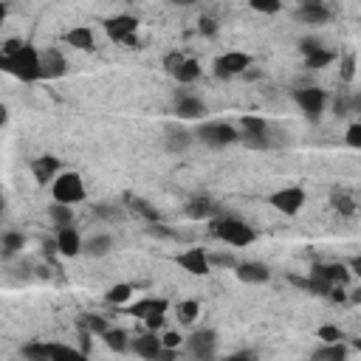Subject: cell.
<instances>
[{
  "instance_id": "obj_1",
  "label": "cell",
  "mask_w": 361,
  "mask_h": 361,
  "mask_svg": "<svg viewBox=\"0 0 361 361\" xmlns=\"http://www.w3.org/2000/svg\"><path fill=\"white\" fill-rule=\"evenodd\" d=\"M0 68L6 71V74L17 77L20 82H37L42 79V54L32 42H26L20 54L14 57H0Z\"/></svg>"
},
{
  "instance_id": "obj_2",
  "label": "cell",
  "mask_w": 361,
  "mask_h": 361,
  "mask_svg": "<svg viewBox=\"0 0 361 361\" xmlns=\"http://www.w3.org/2000/svg\"><path fill=\"white\" fill-rule=\"evenodd\" d=\"M209 229L218 240H223V243H229V246H237V249L251 246L257 240L254 229L249 223H243L240 218H214V221H209Z\"/></svg>"
},
{
  "instance_id": "obj_3",
  "label": "cell",
  "mask_w": 361,
  "mask_h": 361,
  "mask_svg": "<svg viewBox=\"0 0 361 361\" xmlns=\"http://www.w3.org/2000/svg\"><path fill=\"white\" fill-rule=\"evenodd\" d=\"M51 195L57 203H65V206H74V203H82L85 201V181L79 173H60L57 181L51 184Z\"/></svg>"
},
{
  "instance_id": "obj_4",
  "label": "cell",
  "mask_w": 361,
  "mask_h": 361,
  "mask_svg": "<svg viewBox=\"0 0 361 361\" xmlns=\"http://www.w3.org/2000/svg\"><path fill=\"white\" fill-rule=\"evenodd\" d=\"M195 136L206 144V147H226V144L240 141V133L226 122H206V125L198 127Z\"/></svg>"
},
{
  "instance_id": "obj_5",
  "label": "cell",
  "mask_w": 361,
  "mask_h": 361,
  "mask_svg": "<svg viewBox=\"0 0 361 361\" xmlns=\"http://www.w3.org/2000/svg\"><path fill=\"white\" fill-rule=\"evenodd\" d=\"M186 350L198 361H214V353H218V333L209 330V327L195 330L186 339Z\"/></svg>"
},
{
  "instance_id": "obj_6",
  "label": "cell",
  "mask_w": 361,
  "mask_h": 361,
  "mask_svg": "<svg viewBox=\"0 0 361 361\" xmlns=\"http://www.w3.org/2000/svg\"><path fill=\"white\" fill-rule=\"evenodd\" d=\"M251 68V57L243 54V51H226L214 60V77L218 79H232V77H240L246 74Z\"/></svg>"
},
{
  "instance_id": "obj_7",
  "label": "cell",
  "mask_w": 361,
  "mask_h": 361,
  "mask_svg": "<svg viewBox=\"0 0 361 361\" xmlns=\"http://www.w3.org/2000/svg\"><path fill=\"white\" fill-rule=\"evenodd\" d=\"M294 102L299 105V110L316 122V119L325 113V105H327V96L322 88H302V90H294Z\"/></svg>"
},
{
  "instance_id": "obj_8",
  "label": "cell",
  "mask_w": 361,
  "mask_h": 361,
  "mask_svg": "<svg viewBox=\"0 0 361 361\" xmlns=\"http://www.w3.org/2000/svg\"><path fill=\"white\" fill-rule=\"evenodd\" d=\"M305 189L302 186H282L277 192H271V206L282 214H299L305 206Z\"/></svg>"
},
{
  "instance_id": "obj_9",
  "label": "cell",
  "mask_w": 361,
  "mask_h": 361,
  "mask_svg": "<svg viewBox=\"0 0 361 361\" xmlns=\"http://www.w3.org/2000/svg\"><path fill=\"white\" fill-rule=\"evenodd\" d=\"M350 266L347 262H316L314 269H310V277L314 279H322L327 285H347L350 282Z\"/></svg>"
},
{
  "instance_id": "obj_10",
  "label": "cell",
  "mask_w": 361,
  "mask_h": 361,
  "mask_svg": "<svg viewBox=\"0 0 361 361\" xmlns=\"http://www.w3.org/2000/svg\"><path fill=\"white\" fill-rule=\"evenodd\" d=\"M175 262L186 271V274H192V277H206L209 274V254L203 251V249H186V251H181L178 257H175Z\"/></svg>"
},
{
  "instance_id": "obj_11",
  "label": "cell",
  "mask_w": 361,
  "mask_h": 361,
  "mask_svg": "<svg viewBox=\"0 0 361 361\" xmlns=\"http://www.w3.org/2000/svg\"><path fill=\"white\" fill-rule=\"evenodd\" d=\"M105 32L113 42H125L127 37L138 34V20L133 14H116V17L105 20Z\"/></svg>"
},
{
  "instance_id": "obj_12",
  "label": "cell",
  "mask_w": 361,
  "mask_h": 361,
  "mask_svg": "<svg viewBox=\"0 0 361 361\" xmlns=\"http://www.w3.org/2000/svg\"><path fill=\"white\" fill-rule=\"evenodd\" d=\"M209 113L206 102L192 93H175V116L178 119H203Z\"/></svg>"
},
{
  "instance_id": "obj_13",
  "label": "cell",
  "mask_w": 361,
  "mask_h": 361,
  "mask_svg": "<svg viewBox=\"0 0 361 361\" xmlns=\"http://www.w3.org/2000/svg\"><path fill=\"white\" fill-rule=\"evenodd\" d=\"M130 350H133L138 358H144V361H158V356H161V350H164L161 336H158V333H144V336H136L133 345H130Z\"/></svg>"
},
{
  "instance_id": "obj_14",
  "label": "cell",
  "mask_w": 361,
  "mask_h": 361,
  "mask_svg": "<svg viewBox=\"0 0 361 361\" xmlns=\"http://www.w3.org/2000/svg\"><path fill=\"white\" fill-rule=\"evenodd\" d=\"M297 20L305 23V26H325L330 20V9L325 3H319V0H308V3H302L297 9Z\"/></svg>"
},
{
  "instance_id": "obj_15",
  "label": "cell",
  "mask_w": 361,
  "mask_h": 361,
  "mask_svg": "<svg viewBox=\"0 0 361 361\" xmlns=\"http://www.w3.org/2000/svg\"><path fill=\"white\" fill-rule=\"evenodd\" d=\"M184 212H186V218H192V221H214L218 203H214L212 198H206V195H198V198H189L186 201Z\"/></svg>"
},
{
  "instance_id": "obj_16",
  "label": "cell",
  "mask_w": 361,
  "mask_h": 361,
  "mask_svg": "<svg viewBox=\"0 0 361 361\" xmlns=\"http://www.w3.org/2000/svg\"><path fill=\"white\" fill-rule=\"evenodd\" d=\"M57 173H60V158L54 155H40L32 161V175L37 184H48V181H57Z\"/></svg>"
},
{
  "instance_id": "obj_17",
  "label": "cell",
  "mask_w": 361,
  "mask_h": 361,
  "mask_svg": "<svg viewBox=\"0 0 361 361\" xmlns=\"http://www.w3.org/2000/svg\"><path fill=\"white\" fill-rule=\"evenodd\" d=\"M234 274H237L240 282H249V285H262L271 277L269 266H262V262H240V266L234 269Z\"/></svg>"
},
{
  "instance_id": "obj_18",
  "label": "cell",
  "mask_w": 361,
  "mask_h": 361,
  "mask_svg": "<svg viewBox=\"0 0 361 361\" xmlns=\"http://www.w3.org/2000/svg\"><path fill=\"white\" fill-rule=\"evenodd\" d=\"M57 251L62 257H77L82 251V237L74 226H68V229H57Z\"/></svg>"
},
{
  "instance_id": "obj_19",
  "label": "cell",
  "mask_w": 361,
  "mask_h": 361,
  "mask_svg": "<svg viewBox=\"0 0 361 361\" xmlns=\"http://www.w3.org/2000/svg\"><path fill=\"white\" fill-rule=\"evenodd\" d=\"M65 71H68L65 57L57 48H48L42 54V79H60V77H65Z\"/></svg>"
},
{
  "instance_id": "obj_20",
  "label": "cell",
  "mask_w": 361,
  "mask_h": 361,
  "mask_svg": "<svg viewBox=\"0 0 361 361\" xmlns=\"http://www.w3.org/2000/svg\"><path fill=\"white\" fill-rule=\"evenodd\" d=\"M65 42L71 48H77V51H93L96 48V37L88 26H77V29H68L65 32Z\"/></svg>"
},
{
  "instance_id": "obj_21",
  "label": "cell",
  "mask_w": 361,
  "mask_h": 361,
  "mask_svg": "<svg viewBox=\"0 0 361 361\" xmlns=\"http://www.w3.org/2000/svg\"><path fill=\"white\" fill-rule=\"evenodd\" d=\"M164 144H166V150L170 153H184L189 144H192V133L184 130V127H166V136H164Z\"/></svg>"
},
{
  "instance_id": "obj_22",
  "label": "cell",
  "mask_w": 361,
  "mask_h": 361,
  "mask_svg": "<svg viewBox=\"0 0 361 361\" xmlns=\"http://www.w3.org/2000/svg\"><path fill=\"white\" fill-rule=\"evenodd\" d=\"M153 314H166V299H138L130 308V316L136 319H147Z\"/></svg>"
},
{
  "instance_id": "obj_23",
  "label": "cell",
  "mask_w": 361,
  "mask_h": 361,
  "mask_svg": "<svg viewBox=\"0 0 361 361\" xmlns=\"http://www.w3.org/2000/svg\"><path fill=\"white\" fill-rule=\"evenodd\" d=\"M48 350H51V361H90L79 347H68L60 342H48Z\"/></svg>"
},
{
  "instance_id": "obj_24",
  "label": "cell",
  "mask_w": 361,
  "mask_h": 361,
  "mask_svg": "<svg viewBox=\"0 0 361 361\" xmlns=\"http://www.w3.org/2000/svg\"><path fill=\"white\" fill-rule=\"evenodd\" d=\"M85 251L90 257H108L113 251V237L110 234H93L85 243Z\"/></svg>"
},
{
  "instance_id": "obj_25",
  "label": "cell",
  "mask_w": 361,
  "mask_h": 361,
  "mask_svg": "<svg viewBox=\"0 0 361 361\" xmlns=\"http://www.w3.org/2000/svg\"><path fill=\"white\" fill-rule=\"evenodd\" d=\"M105 345H108V350H113V353H125V350H130V336L125 333V330H119V327H110L105 336Z\"/></svg>"
},
{
  "instance_id": "obj_26",
  "label": "cell",
  "mask_w": 361,
  "mask_h": 361,
  "mask_svg": "<svg viewBox=\"0 0 361 361\" xmlns=\"http://www.w3.org/2000/svg\"><path fill=\"white\" fill-rule=\"evenodd\" d=\"M130 209H133V214L144 218L150 226H153V223H161V214H158V209H155L150 201H144V198H133V201H130Z\"/></svg>"
},
{
  "instance_id": "obj_27",
  "label": "cell",
  "mask_w": 361,
  "mask_h": 361,
  "mask_svg": "<svg viewBox=\"0 0 361 361\" xmlns=\"http://www.w3.org/2000/svg\"><path fill=\"white\" fill-rule=\"evenodd\" d=\"M48 218L54 221L57 229H68L71 223H74V209L65 206V203H51L48 206Z\"/></svg>"
},
{
  "instance_id": "obj_28",
  "label": "cell",
  "mask_w": 361,
  "mask_h": 361,
  "mask_svg": "<svg viewBox=\"0 0 361 361\" xmlns=\"http://www.w3.org/2000/svg\"><path fill=\"white\" fill-rule=\"evenodd\" d=\"M181 85H192V82H195L198 77H201V65H198V60H192V57H186V62L175 71V74H173Z\"/></svg>"
},
{
  "instance_id": "obj_29",
  "label": "cell",
  "mask_w": 361,
  "mask_h": 361,
  "mask_svg": "<svg viewBox=\"0 0 361 361\" xmlns=\"http://www.w3.org/2000/svg\"><path fill=\"white\" fill-rule=\"evenodd\" d=\"M130 297H133V285L119 282V285H110L108 288L105 302H110V305H125V302H130Z\"/></svg>"
},
{
  "instance_id": "obj_30",
  "label": "cell",
  "mask_w": 361,
  "mask_h": 361,
  "mask_svg": "<svg viewBox=\"0 0 361 361\" xmlns=\"http://www.w3.org/2000/svg\"><path fill=\"white\" fill-rule=\"evenodd\" d=\"M23 358H26V361H51L48 342H29V345H23Z\"/></svg>"
},
{
  "instance_id": "obj_31",
  "label": "cell",
  "mask_w": 361,
  "mask_h": 361,
  "mask_svg": "<svg viewBox=\"0 0 361 361\" xmlns=\"http://www.w3.org/2000/svg\"><path fill=\"white\" fill-rule=\"evenodd\" d=\"M356 68H358V57L353 51H345L339 57V79L342 82H353L356 79Z\"/></svg>"
},
{
  "instance_id": "obj_32",
  "label": "cell",
  "mask_w": 361,
  "mask_h": 361,
  "mask_svg": "<svg viewBox=\"0 0 361 361\" xmlns=\"http://www.w3.org/2000/svg\"><path fill=\"white\" fill-rule=\"evenodd\" d=\"M314 361H347V347L339 345H325L322 350L314 353Z\"/></svg>"
},
{
  "instance_id": "obj_33",
  "label": "cell",
  "mask_w": 361,
  "mask_h": 361,
  "mask_svg": "<svg viewBox=\"0 0 361 361\" xmlns=\"http://www.w3.org/2000/svg\"><path fill=\"white\" fill-rule=\"evenodd\" d=\"M240 127H243V136H269L266 119H260V116H243Z\"/></svg>"
},
{
  "instance_id": "obj_34",
  "label": "cell",
  "mask_w": 361,
  "mask_h": 361,
  "mask_svg": "<svg viewBox=\"0 0 361 361\" xmlns=\"http://www.w3.org/2000/svg\"><path fill=\"white\" fill-rule=\"evenodd\" d=\"M23 246H26V234H23V232H6L3 234V254L6 257L23 251Z\"/></svg>"
},
{
  "instance_id": "obj_35",
  "label": "cell",
  "mask_w": 361,
  "mask_h": 361,
  "mask_svg": "<svg viewBox=\"0 0 361 361\" xmlns=\"http://www.w3.org/2000/svg\"><path fill=\"white\" fill-rule=\"evenodd\" d=\"M82 330H88V333H93V336H105V333L110 330V325H108L105 316L88 314V316H82Z\"/></svg>"
},
{
  "instance_id": "obj_36",
  "label": "cell",
  "mask_w": 361,
  "mask_h": 361,
  "mask_svg": "<svg viewBox=\"0 0 361 361\" xmlns=\"http://www.w3.org/2000/svg\"><path fill=\"white\" fill-rule=\"evenodd\" d=\"M198 310H201V305L195 299H184L178 305V319H181V325H192V322H195L198 319Z\"/></svg>"
},
{
  "instance_id": "obj_37",
  "label": "cell",
  "mask_w": 361,
  "mask_h": 361,
  "mask_svg": "<svg viewBox=\"0 0 361 361\" xmlns=\"http://www.w3.org/2000/svg\"><path fill=\"white\" fill-rule=\"evenodd\" d=\"M316 339H322L325 345H339L345 339V333H342V327H336V325H322L316 330Z\"/></svg>"
},
{
  "instance_id": "obj_38",
  "label": "cell",
  "mask_w": 361,
  "mask_h": 361,
  "mask_svg": "<svg viewBox=\"0 0 361 361\" xmlns=\"http://www.w3.org/2000/svg\"><path fill=\"white\" fill-rule=\"evenodd\" d=\"M333 60H336V54H333V51H327V48H322L319 54L308 57V60H305V65H308L310 71H322V68H327V65H330Z\"/></svg>"
},
{
  "instance_id": "obj_39",
  "label": "cell",
  "mask_w": 361,
  "mask_h": 361,
  "mask_svg": "<svg viewBox=\"0 0 361 361\" xmlns=\"http://www.w3.org/2000/svg\"><path fill=\"white\" fill-rule=\"evenodd\" d=\"M333 209L339 214H345V218H350V214L356 212V203H353L350 195H333Z\"/></svg>"
},
{
  "instance_id": "obj_40",
  "label": "cell",
  "mask_w": 361,
  "mask_h": 361,
  "mask_svg": "<svg viewBox=\"0 0 361 361\" xmlns=\"http://www.w3.org/2000/svg\"><path fill=\"white\" fill-rule=\"evenodd\" d=\"M322 48H325V45H322V40H316V37H302V40H299V51L305 54V60L314 57V54H319Z\"/></svg>"
},
{
  "instance_id": "obj_41",
  "label": "cell",
  "mask_w": 361,
  "mask_h": 361,
  "mask_svg": "<svg viewBox=\"0 0 361 361\" xmlns=\"http://www.w3.org/2000/svg\"><path fill=\"white\" fill-rule=\"evenodd\" d=\"M240 141H243L249 150H269L271 147V138L269 136H240Z\"/></svg>"
},
{
  "instance_id": "obj_42",
  "label": "cell",
  "mask_w": 361,
  "mask_h": 361,
  "mask_svg": "<svg viewBox=\"0 0 361 361\" xmlns=\"http://www.w3.org/2000/svg\"><path fill=\"white\" fill-rule=\"evenodd\" d=\"M251 9L260 14H277L282 9L279 0H251Z\"/></svg>"
},
{
  "instance_id": "obj_43",
  "label": "cell",
  "mask_w": 361,
  "mask_h": 361,
  "mask_svg": "<svg viewBox=\"0 0 361 361\" xmlns=\"http://www.w3.org/2000/svg\"><path fill=\"white\" fill-rule=\"evenodd\" d=\"M209 266H218V269H237L240 262L232 254H209Z\"/></svg>"
},
{
  "instance_id": "obj_44",
  "label": "cell",
  "mask_w": 361,
  "mask_h": 361,
  "mask_svg": "<svg viewBox=\"0 0 361 361\" xmlns=\"http://www.w3.org/2000/svg\"><path fill=\"white\" fill-rule=\"evenodd\" d=\"M184 62H186V57H184L181 51H170V54L164 57V68H166V74H175V71H178Z\"/></svg>"
},
{
  "instance_id": "obj_45",
  "label": "cell",
  "mask_w": 361,
  "mask_h": 361,
  "mask_svg": "<svg viewBox=\"0 0 361 361\" xmlns=\"http://www.w3.org/2000/svg\"><path fill=\"white\" fill-rule=\"evenodd\" d=\"M23 48H26V42L17 40V37H9V40L3 42V48H0V57H14V54L23 51Z\"/></svg>"
},
{
  "instance_id": "obj_46",
  "label": "cell",
  "mask_w": 361,
  "mask_h": 361,
  "mask_svg": "<svg viewBox=\"0 0 361 361\" xmlns=\"http://www.w3.org/2000/svg\"><path fill=\"white\" fill-rule=\"evenodd\" d=\"M345 141H347V147H356V150H361V122H356V125H350V127H347V136H345Z\"/></svg>"
},
{
  "instance_id": "obj_47",
  "label": "cell",
  "mask_w": 361,
  "mask_h": 361,
  "mask_svg": "<svg viewBox=\"0 0 361 361\" xmlns=\"http://www.w3.org/2000/svg\"><path fill=\"white\" fill-rule=\"evenodd\" d=\"M198 32L203 37H214V34H218V20H214V17H201L198 20Z\"/></svg>"
},
{
  "instance_id": "obj_48",
  "label": "cell",
  "mask_w": 361,
  "mask_h": 361,
  "mask_svg": "<svg viewBox=\"0 0 361 361\" xmlns=\"http://www.w3.org/2000/svg\"><path fill=\"white\" fill-rule=\"evenodd\" d=\"M161 345L166 347V350H181V345H184V339L175 333V330H166L164 336H161Z\"/></svg>"
},
{
  "instance_id": "obj_49",
  "label": "cell",
  "mask_w": 361,
  "mask_h": 361,
  "mask_svg": "<svg viewBox=\"0 0 361 361\" xmlns=\"http://www.w3.org/2000/svg\"><path fill=\"white\" fill-rule=\"evenodd\" d=\"M96 214H102L105 221H122L125 218V212L116 209V206H96Z\"/></svg>"
},
{
  "instance_id": "obj_50",
  "label": "cell",
  "mask_w": 361,
  "mask_h": 361,
  "mask_svg": "<svg viewBox=\"0 0 361 361\" xmlns=\"http://www.w3.org/2000/svg\"><path fill=\"white\" fill-rule=\"evenodd\" d=\"M327 299H330V302H350V297H347V291H345V285H333V291H330Z\"/></svg>"
},
{
  "instance_id": "obj_51",
  "label": "cell",
  "mask_w": 361,
  "mask_h": 361,
  "mask_svg": "<svg viewBox=\"0 0 361 361\" xmlns=\"http://www.w3.org/2000/svg\"><path fill=\"white\" fill-rule=\"evenodd\" d=\"M333 110H336V116H347L350 113V99H336Z\"/></svg>"
},
{
  "instance_id": "obj_52",
  "label": "cell",
  "mask_w": 361,
  "mask_h": 361,
  "mask_svg": "<svg viewBox=\"0 0 361 361\" xmlns=\"http://www.w3.org/2000/svg\"><path fill=\"white\" fill-rule=\"evenodd\" d=\"M223 361H254V356H251V353H232V356H226Z\"/></svg>"
},
{
  "instance_id": "obj_53",
  "label": "cell",
  "mask_w": 361,
  "mask_h": 361,
  "mask_svg": "<svg viewBox=\"0 0 361 361\" xmlns=\"http://www.w3.org/2000/svg\"><path fill=\"white\" fill-rule=\"evenodd\" d=\"M347 266H350V271H353V274L361 279V254H358V257H353V260L347 262Z\"/></svg>"
},
{
  "instance_id": "obj_54",
  "label": "cell",
  "mask_w": 361,
  "mask_h": 361,
  "mask_svg": "<svg viewBox=\"0 0 361 361\" xmlns=\"http://www.w3.org/2000/svg\"><path fill=\"white\" fill-rule=\"evenodd\" d=\"M158 361H178V350H161V356H158Z\"/></svg>"
},
{
  "instance_id": "obj_55",
  "label": "cell",
  "mask_w": 361,
  "mask_h": 361,
  "mask_svg": "<svg viewBox=\"0 0 361 361\" xmlns=\"http://www.w3.org/2000/svg\"><path fill=\"white\" fill-rule=\"evenodd\" d=\"M122 45H125V48H141V40H138V34H133V37H127Z\"/></svg>"
},
{
  "instance_id": "obj_56",
  "label": "cell",
  "mask_w": 361,
  "mask_h": 361,
  "mask_svg": "<svg viewBox=\"0 0 361 361\" xmlns=\"http://www.w3.org/2000/svg\"><path fill=\"white\" fill-rule=\"evenodd\" d=\"M243 77H249V79H260V77H262V71H257V68H254V71H246Z\"/></svg>"
},
{
  "instance_id": "obj_57",
  "label": "cell",
  "mask_w": 361,
  "mask_h": 361,
  "mask_svg": "<svg viewBox=\"0 0 361 361\" xmlns=\"http://www.w3.org/2000/svg\"><path fill=\"white\" fill-rule=\"evenodd\" d=\"M350 302H353V305H356V302H361V288H358V291H353V294H350Z\"/></svg>"
},
{
  "instance_id": "obj_58",
  "label": "cell",
  "mask_w": 361,
  "mask_h": 361,
  "mask_svg": "<svg viewBox=\"0 0 361 361\" xmlns=\"http://www.w3.org/2000/svg\"><path fill=\"white\" fill-rule=\"evenodd\" d=\"M9 122V110L3 108V110H0V125H6Z\"/></svg>"
},
{
  "instance_id": "obj_59",
  "label": "cell",
  "mask_w": 361,
  "mask_h": 361,
  "mask_svg": "<svg viewBox=\"0 0 361 361\" xmlns=\"http://www.w3.org/2000/svg\"><path fill=\"white\" fill-rule=\"evenodd\" d=\"M356 350H358V353H361V339H358V342H356Z\"/></svg>"
}]
</instances>
